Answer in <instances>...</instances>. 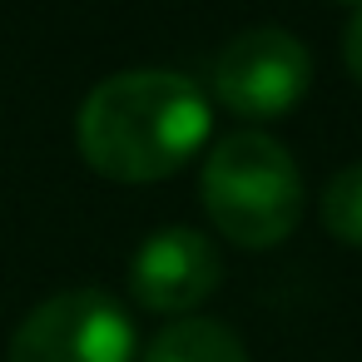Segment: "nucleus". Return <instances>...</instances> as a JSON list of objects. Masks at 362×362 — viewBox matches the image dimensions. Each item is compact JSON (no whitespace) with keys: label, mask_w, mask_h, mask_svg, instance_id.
Returning <instances> with one entry per match:
<instances>
[{"label":"nucleus","mask_w":362,"mask_h":362,"mask_svg":"<svg viewBox=\"0 0 362 362\" xmlns=\"http://www.w3.org/2000/svg\"><path fill=\"white\" fill-rule=\"evenodd\" d=\"M209 95L159 65L105 75L75 115V144L90 169L119 184H149L184 169L209 139Z\"/></svg>","instance_id":"1"},{"label":"nucleus","mask_w":362,"mask_h":362,"mask_svg":"<svg viewBox=\"0 0 362 362\" xmlns=\"http://www.w3.org/2000/svg\"><path fill=\"white\" fill-rule=\"evenodd\" d=\"M199 194L214 228L243 248H273L303 218V174L263 129L223 134L204 159Z\"/></svg>","instance_id":"2"},{"label":"nucleus","mask_w":362,"mask_h":362,"mask_svg":"<svg viewBox=\"0 0 362 362\" xmlns=\"http://www.w3.org/2000/svg\"><path fill=\"white\" fill-rule=\"evenodd\" d=\"M6 362H134V322L119 298L65 288L21 317Z\"/></svg>","instance_id":"3"},{"label":"nucleus","mask_w":362,"mask_h":362,"mask_svg":"<svg viewBox=\"0 0 362 362\" xmlns=\"http://www.w3.org/2000/svg\"><path fill=\"white\" fill-rule=\"evenodd\" d=\"M214 95L243 115V119H278L288 115L308 80H313V55L308 45L283 30V25H253L238 30L218 55H214Z\"/></svg>","instance_id":"4"},{"label":"nucleus","mask_w":362,"mask_h":362,"mask_svg":"<svg viewBox=\"0 0 362 362\" xmlns=\"http://www.w3.org/2000/svg\"><path fill=\"white\" fill-rule=\"evenodd\" d=\"M223 278V258L209 233L189 223L154 228L129 258V293L154 313H189L199 308Z\"/></svg>","instance_id":"5"},{"label":"nucleus","mask_w":362,"mask_h":362,"mask_svg":"<svg viewBox=\"0 0 362 362\" xmlns=\"http://www.w3.org/2000/svg\"><path fill=\"white\" fill-rule=\"evenodd\" d=\"M144 362H248V352L233 337V327L189 313V317H174L169 327L154 332Z\"/></svg>","instance_id":"6"},{"label":"nucleus","mask_w":362,"mask_h":362,"mask_svg":"<svg viewBox=\"0 0 362 362\" xmlns=\"http://www.w3.org/2000/svg\"><path fill=\"white\" fill-rule=\"evenodd\" d=\"M322 223L332 238L362 248V159L337 169L322 189Z\"/></svg>","instance_id":"7"},{"label":"nucleus","mask_w":362,"mask_h":362,"mask_svg":"<svg viewBox=\"0 0 362 362\" xmlns=\"http://www.w3.org/2000/svg\"><path fill=\"white\" fill-rule=\"evenodd\" d=\"M342 60H347L352 80H362V6L352 11V21H347V30H342Z\"/></svg>","instance_id":"8"},{"label":"nucleus","mask_w":362,"mask_h":362,"mask_svg":"<svg viewBox=\"0 0 362 362\" xmlns=\"http://www.w3.org/2000/svg\"><path fill=\"white\" fill-rule=\"evenodd\" d=\"M352 6H362V0H352Z\"/></svg>","instance_id":"9"}]
</instances>
